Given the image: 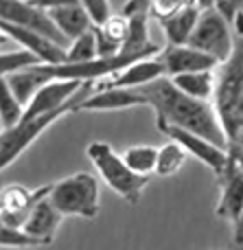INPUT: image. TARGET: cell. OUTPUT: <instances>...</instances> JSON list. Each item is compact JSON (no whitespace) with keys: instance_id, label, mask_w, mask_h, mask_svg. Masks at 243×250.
Instances as JSON below:
<instances>
[{"instance_id":"6da1fadb","label":"cell","mask_w":243,"mask_h":250,"mask_svg":"<svg viewBox=\"0 0 243 250\" xmlns=\"http://www.w3.org/2000/svg\"><path fill=\"white\" fill-rule=\"evenodd\" d=\"M130 108H153L158 129L182 127L228 149V136L210 101H197L175 88L171 77H162L140 88H110L90 95L77 112H116Z\"/></svg>"},{"instance_id":"7a4b0ae2","label":"cell","mask_w":243,"mask_h":250,"mask_svg":"<svg viewBox=\"0 0 243 250\" xmlns=\"http://www.w3.org/2000/svg\"><path fill=\"white\" fill-rule=\"evenodd\" d=\"M90 163L94 165V169L99 171V176L103 178V182L114 191L116 195H121L123 200H127L130 204H136L140 200V193L147 187L149 178L134 173L127 163L123 160L121 154L114 151V147L105 141H92L86 149Z\"/></svg>"},{"instance_id":"3957f363","label":"cell","mask_w":243,"mask_h":250,"mask_svg":"<svg viewBox=\"0 0 243 250\" xmlns=\"http://www.w3.org/2000/svg\"><path fill=\"white\" fill-rule=\"evenodd\" d=\"M48 200L59 211L61 217L92 220V217L99 215V182L92 173H73V176L61 178L55 185H51Z\"/></svg>"},{"instance_id":"277c9868","label":"cell","mask_w":243,"mask_h":250,"mask_svg":"<svg viewBox=\"0 0 243 250\" xmlns=\"http://www.w3.org/2000/svg\"><path fill=\"white\" fill-rule=\"evenodd\" d=\"M188 46L215 57L219 64L230 60L235 51V31L232 24L217 11V9H202L200 22L193 31Z\"/></svg>"},{"instance_id":"5b68a950","label":"cell","mask_w":243,"mask_h":250,"mask_svg":"<svg viewBox=\"0 0 243 250\" xmlns=\"http://www.w3.org/2000/svg\"><path fill=\"white\" fill-rule=\"evenodd\" d=\"M169 136V141H175L187 149L188 156L197 158L200 163H204L208 169H213V173L217 176V180L224 176L228 167V160H230V151L226 147H219L215 143H210L208 138L200 136V134H193L188 129H182V127H165L160 129Z\"/></svg>"},{"instance_id":"8992f818","label":"cell","mask_w":243,"mask_h":250,"mask_svg":"<svg viewBox=\"0 0 243 250\" xmlns=\"http://www.w3.org/2000/svg\"><path fill=\"white\" fill-rule=\"evenodd\" d=\"M0 31L7 35L11 42H16L22 51H29L42 64H61L66 62V48L57 44L55 40L29 29V26L11 24V22H0Z\"/></svg>"},{"instance_id":"52a82bcc","label":"cell","mask_w":243,"mask_h":250,"mask_svg":"<svg viewBox=\"0 0 243 250\" xmlns=\"http://www.w3.org/2000/svg\"><path fill=\"white\" fill-rule=\"evenodd\" d=\"M228 151H230V160H228L224 176L219 178L222 198H219L215 213H217V217H224V220L235 224L237 217L243 211V154L237 149H228Z\"/></svg>"},{"instance_id":"ba28073f","label":"cell","mask_w":243,"mask_h":250,"mask_svg":"<svg viewBox=\"0 0 243 250\" xmlns=\"http://www.w3.org/2000/svg\"><path fill=\"white\" fill-rule=\"evenodd\" d=\"M158 55H160V53H158ZM158 55L147 57V60H138V62H134V64H130L127 68H123V70H118V73L96 82L94 92L110 90V88H140V86H147V83L167 77L165 64L160 62Z\"/></svg>"},{"instance_id":"9c48e42d","label":"cell","mask_w":243,"mask_h":250,"mask_svg":"<svg viewBox=\"0 0 243 250\" xmlns=\"http://www.w3.org/2000/svg\"><path fill=\"white\" fill-rule=\"evenodd\" d=\"M51 191L48 187H39V189L31 191L22 185H7L0 189V217H2L7 224L22 229L29 217V213L33 211V207L37 204L39 198Z\"/></svg>"},{"instance_id":"30bf717a","label":"cell","mask_w":243,"mask_h":250,"mask_svg":"<svg viewBox=\"0 0 243 250\" xmlns=\"http://www.w3.org/2000/svg\"><path fill=\"white\" fill-rule=\"evenodd\" d=\"M160 62L165 64L167 77H175V75L184 73H197V70H217L219 62L215 57L206 55V53L197 51V48L188 46H165L160 51Z\"/></svg>"},{"instance_id":"8fae6325","label":"cell","mask_w":243,"mask_h":250,"mask_svg":"<svg viewBox=\"0 0 243 250\" xmlns=\"http://www.w3.org/2000/svg\"><path fill=\"white\" fill-rule=\"evenodd\" d=\"M48 193H51V191H48ZM48 193L37 200V204L33 207V211L29 213L24 226H22V230L29 233L31 237L39 239L42 246L53 242L57 229H59V220H61L59 211H57V208L53 207V202L48 200Z\"/></svg>"},{"instance_id":"7c38bea8","label":"cell","mask_w":243,"mask_h":250,"mask_svg":"<svg viewBox=\"0 0 243 250\" xmlns=\"http://www.w3.org/2000/svg\"><path fill=\"white\" fill-rule=\"evenodd\" d=\"M46 13L53 24L57 26V31H59L66 40H70V42L94 29V20H92V16L81 4H66V7L51 9V11H46Z\"/></svg>"},{"instance_id":"4fadbf2b","label":"cell","mask_w":243,"mask_h":250,"mask_svg":"<svg viewBox=\"0 0 243 250\" xmlns=\"http://www.w3.org/2000/svg\"><path fill=\"white\" fill-rule=\"evenodd\" d=\"M94 35L99 42V57L121 55L130 35V20L123 13H112L103 24H94Z\"/></svg>"},{"instance_id":"5bb4252c","label":"cell","mask_w":243,"mask_h":250,"mask_svg":"<svg viewBox=\"0 0 243 250\" xmlns=\"http://www.w3.org/2000/svg\"><path fill=\"white\" fill-rule=\"evenodd\" d=\"M200 16H202V7L191 2L182 11L173 13L171 18H165V20H158V22H160L162 31H165V38L171 46H184L191 40L193 31H195L197 22H200Z\"/></svg>"},{"instance_id":"9a60e30c","label":"cell","mask_w":243,"mask_h":250,"mask_svg":"<svg viewBox=\"0 0 243 250\" xmlns=\"http://www.w3.org/2000/svg\"><path fill=\"white\" fill-rule=\"evenodd\" d=\"M171 82L175 83L178 90H182L184 95L193 97L197 101H210L215 99L217 92V75L215 70H197V73H184L171 77Z\"/></svg>"},{"instance_id":"2e32d148","label":"cell","mask_w":243,"mask_h":250,"mask_svg":"<svg viewBox=\"0 0 243 250\" xmlns=\"http://www.w3.org/2000/svg\"><path fill=\"white\" fill-rule=\"evenodd\" d=\"M9 86H11L13 95L18 97V101H20L22 105H29L31 99L35 97V92L39 90V88L46 83V79L42 77V75L37 73V70L31 66V68H24V70H18V73L9 75L7 77Z\"/></svg>"},{"instance_id":"e0dca14e","label":"cell","mask_w":243,"mask_h":250,"mask_svg":"<svg viewBox=\"0 0 243 250\" xmlns=\"http://www.w3.org/2000/svg\"><path fill=\"white\" fill-rule=\"evenodd\" d=\"M158 151L160 147H151V145H131L123 151V160L127 163V167L138 176L149 178L151 173H156V165H158Z\"/></svg>"},{"instance_id":"ac0fdd59","label":"cell","mask_w":243,"mask_h":250,"mask_svg":"<svg viewBox=\"0 0 243 250\" xmlns=\"http://www.w3.org/2000/svg\"><path fill=\"white\" fill-rule=\"evenodd\" d=\"M24 110L26 108L13 95L7 77H2L0 79V119L4 123V129H11L16 125H20L22 119H24Z\"/></svg>"},{"instance_id":"d6986e66","label":"cell","mask_w":243,"mask_h":250,"mask_svg":"<svg viewBox=\"0 0 243 250\" xmlns=\"http://www.w3.org/2000/svg\"><path fill=\"white\" fill-rule=\"evenodd\" d=\"M187 149L180 143L169 141L167 145L160 147L158 151V165H156V173L162 178H169L173 173H178L182 169V165L187 163Z\"/></svg>"},{"instance_id":"ffe728a7","label":"cell","mask_w":243,"mask_h":250,"mask_svg":"<svg viewBox=\"0 0 243 250\" xmlns=\"http://www.w3.org/2000/svg\"><path fill=\"white\" fill-rule=\"evenodd\" d=\"M99 57V42H96L94 29L83 33L81 38L73 40L70 46L66 48V62L70 64H83V62H92Z\"/></svg>"},{"instance_id":"44dd1931","label":"cell","mask_w":243,"mask_h":250,"mask_svg":"<svg viewBox=\"0 0 243 250\" xmlns=\"http://www.w3.org/2000/svg\"><path fill=\"white\" fill-rule=\"evenodd\" d=\"M35 64H42L35 55H31L29 51H4L0 53V79L2 77H9V75L18 73V70H24V68H31Z\"/></svg>"},{"instance_id":"7402d4cb","label":"cell","mask_w":243,"mask_h":250,"mask_svg":"<svg viewBox=\"0 0 243 250\" xmlns=\"http://www.w3.org/2000/svg\"><path fill=\"white\" fill-rule=\"evenodd\" d=\"M0 246L2 248H26V246H42V242L35 237H31L29 233H24L22 229L7 224L0 217Z\"/></svg>"},{"instance_id":"603a6c76","label":"cell","mask_w":243,"mask_h":250,"mask_svg":"<svg viewBox=\"0 0 243 250\" xmlns=\"http://www.w3.org/2000/svg\"><path fill=\"white\" fill-rule=\"evenodd\" d=\"M191 2H195V0H151V16L156 20H165V18H171L173 13L182 11Z\"/></svg>"},{"instance_id":"cb8c5ba5","label":"cell","mask_w":243,"mask_h":250,"mask_svg":"<svg viewBox=\"0 0 243 250\" xmlns=\"http://www.w3.org/2000/svg\"><path fill=\"white\" fill-rule=\"evenodd\" d=\"M79 2H81V7L92 16L94 24H103V22L112 16L110 0H79Z\"/></svg>"},{"instance_id":"d4e9b609","label":"cell","mask_w":243,"mask_h":250,"mask_svg":"<svg viewBox=\"0 0 243 250\" xmlns=\"http://www.w3.org/2000/svg\"><path fill=\"white\" fill-rule=\"evenodd\" d=\"M33 7L42 9V11H51V9H59L66 4H81L79 0H29Z\"/></svg>"},{"instance_id":"484cf974","label":"cell","mask_w":243,"mask_h":250,"mask_svg":"<svg viewBox=\"0 0 243 250\" xmlns=\"http://www.w3.org/2000/svg\"><path fill=\"white\" fill-rule=\"evenodd\" d=\"M232 226H235V242L239 244V246H243V211H241V215L237 217V222Z\"/></svg>"},{"instance_id":"4316f807","label":"cell","mask_w":243,"mask_h":250,"mask_svg":"<svg viewBox=\"0 0 243 250\" xmlns=\"http://www.w3.org/2000/svg\"><path fill=\"white\" fill-rule=\"evenodd\" d=\"M197 4H200L202 9H213L215 7V0H197Z\"/></svg>"},{"instance_id":"83f0119b","label":"cell","mask_w":243,"mask_h":250,"mask_svg":"<svg viewBox=\"0 0 243 250\" xmlns=\"http://www.w3.org/2000/svg\"><path fill=\"white\" fill-rule=\"evenodd\" d=\"M9 42H11V40H9V38H7V35H4V33H2V31H0V48H2V46H7V44H9Z\"/></svg>"},{"instance_id":"f1b7e54d","label":"cell","mask_w":243,"mask_h":250,"mask_svg":"<svg viewBox=\"0 0 243 250\" xmlns=\"http://www.w3.org/2000/svg\"><path fill=\"white\" fill-rule=\"evenodd\" d=\"M232 2H235L239 9H243V0H232Z\"/></svg>"},{"instance_id":"f546056e","label":"cell","mask_w":243,"mask_h":250,"mask_svg":"<svg viewBox=\"0 0 243 250\" xmlns=\"http://www.w3.org/2000/svg\"><path fill=\"white\" fill-rule=\"evenodd\" d=\"M4 132V123H2V119H0V134Z\"/></svg>"}]
</instances>
